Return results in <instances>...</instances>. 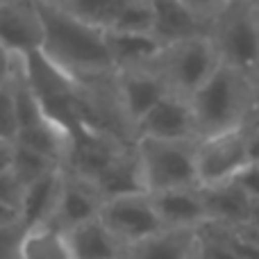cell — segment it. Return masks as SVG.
Instances as JSON below:
<instances>
[{
	"instance_id": "1",
	"label": "cell",
	"mask_w": 259,
	"mask_h": 259,
	"mask_svg": "<svg viewBox=\"0 0 259 259\" xmlns=\"http://www.w3.org/2000/svg\"><path fill=\"white\" fill-rule=\"evenodd\" d=\"M44 30L41 53L57 64L64 73L77 71H105L114 66L105 41V30L75 18L59 5H34Z\"/></svg>"
},
{
	"instance_id": "2",
	"label": "cell",
	"mask_w": 259,
	"mask_h": 259,
	"mask_svg": "<svg viewBox=\"0 0 259 259\" xmlns=\"http://www.w3.org/2000/svg\"><path fill=\"white\" fill-rule=\"evenodd\" d=\"M248 96L250 89L246 75L221 64L214 75L189 98L196 132H200L205 139L211 134L239 130L248 107Z\"/></svg>"
},
{
	"instance_id": "3",
	"label": "cell",
	"mask_w": 259,
	"mask_h": 259,
	"mask_svg": "<svg viewBox=\"0 0 259 259\" xmlns=\"http://www.w3.org/2000/svg\"><path fill=\"white\" fill-rule=\"evenodd\" d=\"M214 48L221 64L250 75L259 71V7L232 3L223 5L214 23Z\"/></svg>"
},
{
	"instance_id": "4",
	"label": "cell",
	"mask_w": 259,
	"mask_h": 259,
	"mask_svg": "<svg viewBox=\"0 0 259 259\" xmlns=\"http://www.w3.org/2000/svg\"><path fill=\"white\" fill-rule=\"evenodd\" d=\"M146 193H164L175 189H198L196 148L187 141L141 139L137 150Z\"/></svg>"
},
{
	"instance_id": "5",
	"label": "cell",
	"mask_w": 259,
	"mask_h": 259,
	"mask_svg": "<svg viewBox=\"0 0 259 259\" xmlns=\"http://www.w3.org/2000/svg\"><path fill=\"white\" fill-rule=\"evenodd\" d=\"M246 166L248 150L243 127L211 134L196 146V175L200 189L232 182Z\"/></svg>"
},
{
	"instance_id": "6",
	"label": "cell",
	"mask_w": 259,
	"mask_h": 259,
	"mask_svg": "<svg viewBox=\"0 0 259 259\" xmlns=\"http://www.w3.org/2000/svg\"><path fill=\"white\" fill-rule=\"evenodd\" d=\"M164 53V73L168 82L178 91L191 98L221 66V57L216 53L211 39L193 36V39L180 41V44L161 48Z\"/></svg>"
},
{
	"instance_id": "7",
	"label": "cell",
	"mask_w": 259,
	"mask_h": 259,
	"mask_svg": "<svg viewBox=\"0 0 259 259\" xmlns=\"http://www.w3.org/2000/svg\"><path fill=\"white\" fill-rule=\"evenodd\" d=\"M100 223L107 228L112 237L127 239L132 241V246L161 230V223L146 193L107 200L100 211Z\"/></svg>"
},
{
	"instance_id": "8",
	"label": "cell",
	"mask_w": 259,
	"mask_h": 259,
	"mask_svg": "<svg viewBox=\"0 0 259 259\" xmlns=\"http://www.w3.org/2000/svg\"><path fill=\"white\" fill-rule=\"evenodd\" d=\"M139 130H141V139L187 141L196 132L189 100L180 96H166L139 121Z\"/></svg>"
},
{
	"instance_id": "9",
	"label": "cell",
	"mask_w": 259,
	"mask_h": 259,
	"mask_svg": "<svg viewBox=\"0 0 259 259\" xmlns=\"http://www.w3.org/2000/svg\"><path fill=\"white\" fill-rule=\"evenodd\" d=\"M150 202H152V209H155L161 228L196 230V225L207 221V211H205L200 189H175V191L152 193Z\"/></svg>"
},
{
	"instance_id": "10",
	"label": "cell",
	"mask_w": 259,
	"mask_h": 259,
	"mask_svg": "<svg viewBox=\"0 0 259 259\" xmlns=\"http://www.w3.org/2000/svg\"><path fill=\"white\" fill-rule=\"evenodd\" d=\"M41 44H44V30L34 12V5L32 7H14V5L0 7V46L5 50H14L25 57L27 53L41 50Z\"/></svg>"
},
{
	"instance_id": "11",
	"label": "cell",
	"mask_w": 259,
	"mask_h": 259,
	"mask_svg": "<svg viewBox=\"0 0 259 259\" xmlns=\"http://www.w3.org/2000/svg\"><path fill=\"white\" fill-rule=\"evenodd\" d=\"M27 87L36 96L41 107L73 98V82L57 64H53L41 50L25 55Z\"/></svg>"
},
{
	"instance_id": "12",
	"label": "cell",
	"mask_w": 259,
	"mask_h": 259,
	"mask_svg": "<svg viewBox=\"0 0 259 259\" xmlns=\"http://www.w3.org/2000/svg\"><path fill=\"white\" fill-rule=\"evenodd\" d=\"M155 12V27L152 36L161 48L180 44L198 36V25H200V14L193 5L184 3H152Z\"/></svg>"
},
{
	"instance_id": "13",
	"label": "cell",
	"mask_w": 259,
	"mask_h": 259,
	"mask_svg": "<svg viewBox=\"0 0 259 259\" xmlns=\"http://www.w3.org/2000/svg\"><path fill=\"white\" fill-rule=\"evenodd\" d=\"M202 202H205L207 221L216 223H248L250 211V198L243 193L237 182H225L216 187L200 189Z\"/></svg>"
},
{
	"instance_id": "14",
	"label": "cell",
	"mask_w": 259,
	"mask_h": 259,
	"mask_svg": "<svg viewBox=\"0 0 259 259\" xmlns=\"http://www.w3.org/2000/svg\"><path fill=\"white\" fill-rule=\"evenodd\" d=\"M198 246L196 230L161 228L157 234L134 243V259H189Z\"/></svg>"
},
{
	"instance_id": "15",
	"label": "cell",
	"mask_w": 259,
	"mask_h": 259,
	"mask_svg": "<svg viewBox=\"0 0 259 259\" xmlns=\"http://www.w3.org/2000/svg\"><path fill=\"white\" fill-rule=\"evenodd\" d=\"M66 243L73 259H116L112 234L98 219L73 228Z\"/></svg>"
},
{
	"instance_id": "16",
	"label": "cell",
	"mask_w": 259,
	"mask_h": 259,
	"mask_svg": "<svg viewBox=\"0 0 259 259\" xmlns=\"http://www.w3.org/2000/svg\"><path fill=\"white\" fill-rule=\"evenodd\" d=\"M98 184L107 200L114 198H127V196H143L146 193V184H143L141 166H139L137 157L134 159H118L114 157L112 164L98 175Z\"/></svg>"
},
{
	"instance_id": "17",
	"label": "cell",
	"mask_w": 259,
	"mask_h": 259,
	"mask_svg": "<svg viewBox=\"0 0 259 259\" xmlns=\"http://www.w3.org/2000/svg\"><path fill=\"white\" fill-rule=\"evenodd\" d=\"M166 84L155 75L134 73L123 80V100H125L127 114L134 121H141L159 100L166 98Z\"/></svg>"
},
{
	"instance_id": "18",
	"label": "cell",
	"mask_w": 259,
	"mask_h": 259,
	"mask_svg": "<svg viewBox=\"0 0 259 259\" xmlns=\"http://www.w3.org/2000/svg\"><path fill=\"white\" fill-rule=\"evenodd\" d=\"M59 178L53 173L44 175L41 180L32 182L30 187H25L23 193V205H21V225L25 230L39 228L44 216L50 211V207L55 205V200H59Z\"/></svg>"
},
{
	"instance_id": "19",
	"label": "cell",
	"mask_w": 259,
	"mask_h": 259,
	"mask_svg": "<svg viewBox=\"0 0 259 259\" xmlns=\"http://www.w3.org/2000/svg\"><path fill=\"white\" fill-rule=\"evenodd\" d=\"M109 57L114 64H137L143 59H152L161 53V46L152 34H121L105 32Z\"/></svg>"
},
{
	"instance_id": "20",
	"label": "cell",
	"mask_w": 259,
	"mask_h": 259,
	"mask_svg": "<svg viewBox=\"0 0 259 259\" xmlns=\"http://www.w3.org/2000/svg\"><path fill=\"white\" fill-rule=\"evenodd\" d=\"M18 252H21V259H73L66 237L46 225L25 230Z\"/></svg>"
},
{
	"instance_id": "21",
	"label": "cell",
	"mask_w": 259,
	"mask_h": 259,
	"mask_svg": "<svg viewBox=\"0 0 259 259\" xmlns=\"http://www.w3.org/2000/svg\"><path fill=\"white\" fill-rule=\"evenodd\" d=\"M62 7L80 21L107 32L112 30L114 21L121 12L123 0H75V3L62 5Z\"/></svg>"
},
{
	"instance_id": "22",
	"label": "cell",
	"mask_w": 259,
	"mask_h": 259,
	"mask_svg": "<svg viewBox=\"0 0 259 259\" xmlns=\"http://www.w3.org/2000/svg\"><path fill=\"white\" fill-rule=\"evenodd\" d=\"M14 146L32 150L36 155L46 157V159L55 161L59 155V139H57V127L53 123L44 121L39 125H32L25 130H18L16 139H14Z\"/></svg>"
},
{
	"instance_id": "23",
	"label": "cell",
	"mask_w": 259,
	"mask_h": 259,
	"mask_svg": "<svg viewBox=\"0 0 259 259\" xmlns=\"http://www.w3.org/2000/svg\"><path fill=\"white\" fill-rule=\"evenodd\" d=\"M155 27V12L152 3H125L114 21L112 30L107 32H121V34H152Z\"/></svg>"
},
{
	"instance_id": "24",
	"label": "cell",
	"mask_w": 259,
	"mask_h": 259,
	"mask_svg": "<svg viewBox=\"0 0 259 259\" xmlns=\"http://www.w3.org/2000/svg\"><path fill=\"white\" fill-rule=\"evenodd\" d=\"M12 173L23 187H30L32 182L41 180L44 175L53 173V161L46 157L36 155L32 150L14 146V161H12Z\"/></svg>"
},
{
	"instance_id": "25",
	"label": "cell",
	"mask_w": 259,
	"mask_h": 259,
	"mask_svg": "<svg viewBox=\"0 0 259 259\" xmlns=\"http://www.w3.org/2000/svg\"><path fill=\"white\" fill-rule=\"evenodd\" d=\"M59 211H62L64 221L71 228H77L82 223H89L96 219V205L84 191L80 189H66L59 196Z\"/></svg>"
},
{
	"instance_id": "26",
	"label": "cell",
	"mask_w": 259,
	"mask_h": 259,
	"mask_svg": "<svg viewBox=\"0 0 259 259\" xmlns=\"http://www.w3.org/2000/svg\"><path fill=\"white\" fill-rule=\"evenodd\" d=\"M12 98H14V109H16L18 130L39 125V123L46 121L39 100H36V96L32 94V89L27 84H18L16 89L12 91Z\"/></svg>"
},
{
	"instance_id": "27",
	"label": "cell",
	"mask_w": 259,
	"mask_h": 259,
	"mask_svg": "<svg viewBox=\"0 0 259 259\" xmlns=\"http://www.w3.org/2000/svg\"><path fill=\"white\" fill-rule=\"evenodd\" d=\"M18 134V121L16 109H14V98L9 89H0V141L14 143Z\"/></svg>"
},
{
	"instance_id": "28",
	"label": "cell",
	"mask_w": 259,
	"mask_h": 259,
	"mask_svg": "<svg viewBox=\"0 0 259 259\" xmlns=\"http://www.w3.org/2000/svg\"><path fill=\"white\" fill-rule=\"evenodd\" d=\"M23 193H25V187L18 182L16 175H14L12 170H7V173H0V205L12 207V209L21 211Z\"/></svg>"
},
{
	"instance_id": "29",
	"label": "cell",
	"mask_w": 259,
	"mask_h": 259,
	"mask_svg": "<svg viewBox=\"0 0 259 259\" xmlns=\"http://www.w3.org/2000/svg\"><path fill=\"white\" fill-rule=\"evenodd\" d=\"M23 225H14V228H0V259H12L16 250L21 248L23 239Z\"/></svg>"
},
{
	"instance_id": "30",
	"label": "cell",
	"mask_w": 259,
	"mask_h": 259,
	"mask_svg": "<svg viewBox=\"0 0 259 259\" xmlns=\"http://www.w3.org/2000/svg\"><path fill=\"white\" fill-rule=\"evenodd\" d=\"M234 182L243 189V193H246L250 200H257V198H259V161H255V164H248L246 168H243L241 173L234 178Z\"/></svg>"
},
{
	"instance_id": "31",
	"label": "cell",
	"mask_w": 259,
	"mask_h": 259,
	"mask_svg": "<svg viewBox=\"0 0 259 259\" xmlns=\"http://www.w3.org/2000/svg\"><path fill=\"white\" fill-rule=\"evenodd\" d=\"M200 255L202 259H239L232 252V248L225 243V239H221V237H214L207 243H202Z\"/></svg>"
},
{
	"instance_id": "32",
	"label": "cell",
	"mask_w": 259,
	"mask_h": 259,
	"mask_svg": "<svg viewBox=\"0 0 259 259\" xmlns=\"http://www.w3.org/2000/svg\"><path fill=\"white\" fill-rule=\"evenodd\" d=\"M246 150H248V164L259 161V127L246 130Z\"/></svg>"
},
{
	"instance_id": "33",
	"label": "cell",
	"mask_w": 259,
	"mask_h": 259,
	"mask_svg": "<svg viewBox=\"0 0 259 259\" xmlns=\"http://www.w3.org/2000/svg\"><path fill=\"white\" fill-rule=\"evenodd\" d=\"M12 161H14V143L0 141V173L12 170Z\"/></svg>"
},
{
	"instance_id": "34",
	"label": "cell",
	"mask_w": 259,
	"mask_h": 259,
	"mask_svg": "<svg viewBox=\"0 0 259 259\" xmlns=\"http://www.w3.org/2000/svg\"><path fill=\"white\" fill-rule=\"evenodd\" d=\"M14 225H21V211L0 205V228H14Z\"/></svg>"
},
{
	"instance_id": "35",
	"label": "cell",
	"mask_w": 259,
	"mask_h": 259,
	"mask_svg": "<svg viewBox=\"0 0 259 259\" xmlns=\"http://www.w3.org/2000/svg\"><path fill=\"white\" fill-rule=\"evenodd\" d=\"M7 71H9V55L7 50L0 46V89H3V82L7 77Z\"/></svg>"
},
{
	"instance_id": "36",
	"label": "cell",
	"mask_w": 259,
	"mask_h": 259,
	"mask_svg": "<svg viewBox=\"0 0 259 259\" xmlns=\"http://www.w3.org/2000/svg\"><path fill=\"white\" fill-rule=\"evenodd\" d=\"M248 225H252L255 230H259V198L250 200V211H248Z\"/></svg>"
},
{
	"instance_id": "37",
	"label": "cell",
	"mask_w": 259,
	"mask_h": 259,
	"mask_svg": "<svg viewBox=\"0 0 259 259\" xmlns=\"http://www.w3.org/2000/svg\"><path fill=\"white\" fill-rule=\"evenodd\" d=\"M255 125H257V127H259V114H257V123H255Z\"/></svg>"
}]
</instances>
